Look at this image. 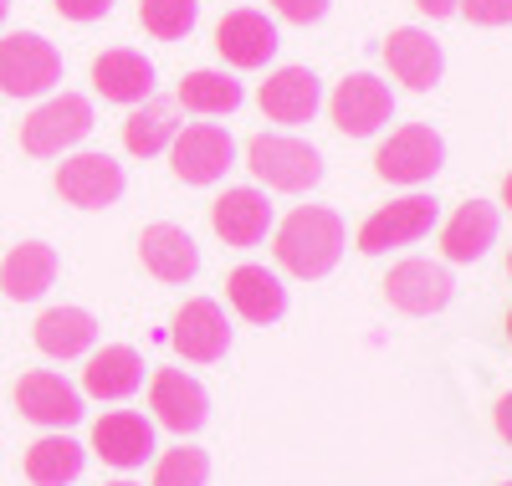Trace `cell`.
<instances>
[{"label": "cell", "instance_id": "1", "mask_svg": "<svg viewBox=\"0 0 512 486\" xmlns=\"http://www.w3.org/2000/svg\"><path fill=\"white\" fill-rule=\"evenodd\" d=\"M277 261L292 272V277H303V282H318L338 267V256H344V220H338L333 210L323 205H303V210H292L282 226H277Z\"/></svg>", "mask_w": 512, "mask_h": 486}, {"label": "cell", "instance_id": "2", "mask_svg": "<svg viewBox=\"0 0 512 486\" xmlns=\"http://www.w3.org/2000/svg\"><path fill=\"white\" fill-rule=\"evenodd\" d=\"M246 164L251 174L262 180L267 190H282V195H303L323 180V159L313 144L292 139V134H256L246 144Z\"/></svg>", "mask_w": 512, "mask_h": 486}, {"label": "cell", "instance_id": "3", "mask_svg": "<svg viewBox=\"0 0 512 486\" xmlns=\"http://www.w3.org/2000/svg\"><path fill=\"white\" fill-rule=\"evenodd\" d=\"M62 82V52L36 31L0 36V93L6 98H36Z\"/></svg>", "mask_w": 512, "mask_h": 486}, {"label": "cell", "instance_id": "4", "mask_svg": "<svg viewBox=\"0 0 512 486\" xmlns=\"http://www.w3.org/2000/svg\"><path fill=\"white\" fill-rule=\"evenodd\" d=\"M93 134V103L82 93H57L52 103H41L26 123H21V149L36 159H57L72 144H82Z\"/></svg>", "mask_w": 512, "mask_h": 486}, {"label": "cell", "instance_id": "5", "mask_svg": "<svg viewBox=\"0 0 512 486\" xmlns=\"http://www.w3.org/2000/svg\"><path fill=\"white\" fill-rule=\"evenodd\" d=\"M436 226V200L431 195H405V200H390L384 210H374L359 231V251L364 256H384L395 246H415L420 236H431Z\"/></svg>", "mask_w": 512, "mask_h": 486}, {"label": "cell", "instance_id": "6", "mask_svg": "<svg viewBox=\"0 0 512 486\" xmlns=\"http://www.w3.org/2000/svg\"><path fill=\"white\" fill-rule=\"evenodd\" d=\"M441 159H446V149H441V139H436V128L405 123L400 134H390V139L379 144L374 169H379L390 185H425V180L441 169Z\"/></svg>", "mask_w": 512, "mask_h": 486}, {"label": "cell", "instance_id": "7", "mask_svg": "<svg viewBox=\"0 0 512 486\" xmlns=\"http://www.w3.org/2000/svg\"><path fill=\"white\" fill-rule=\"evenodd\" d=\"M169 159L185 185H216L236 159V144L221 123H190L185 134L169 139Z\"/></svg>", "mask_w": 512, "mask_h": 486}, {"label": "cell", "instance_id": "8", "mask_svg": "<svg viewBox=\"0 0 512 486\" xmlns=\"http://www.w3.org/2000/svg\"><path fill=\"white\" fill-rule=\"evenodd\" d=\"M333 123H338V134H349V139H369L379 134L384 123H390L395 113V98H390V87H384L379 77L369 72H354L333 87Z\"/></svg>", "mask_w": 512, "mask_h": 486}, {"label": "cell", "instance_id": "9", "mask_svg": "<svg viewBox=\"0 0 512 486\" xmlns=\"http://www.w3.org/2000/svg\"><path fill=\"white\" fill-rule=\"evenodd\" d=\"M384 297H390V307H400L405 318H431L451 302V277H446V267H436V261L410 256L384 277Z\"/></svg>", "mask_w": 512, "mask_h": 486}, {"label": "cell", "instance_id": "10", "mask_svg": "<svg viewBox=\"0 0 512 486\" xmlns=\"http://www.w3.org/2000/svg\"><path fill=\"white\" fill-rule=\"evenodd\" d=\"M57 195L77 210H103L123 195V169L108 154H72L57 169Z\"/></svg>", "mask_w": 512, "mask_h": 486}, {"label": "cell", "instance_id": "11", "mask_svg": "<svg viewBox=\"0 0 512 486\" xmlns=\"http://www.w3.org/2000/svg\"><path fill=\"white\" fill-rule=\"evenodd\" d=\"M16 410L26 420H36V425L62 430V425H77L82 420V394L62 374H52V369H31L16 384Z\"/></svg>", "mask_w": 512, "mask_h": 486}, {"label": "cell", "instance_id": "12", "mask_svg": "<svg viewBox=\"0 0 512 486\" xmlns=\"http://www.w3.org/2000/svg\"><path fill=\"white\" fill-rule=\"evenodd\" d=\"M175 348L185 353V359H195V364L226 359V348H231V323H226V313H221V302L190 297L180 313H175Z\"/></svg>", "mask_w": 512, "mask_h": 486}, {"label": "cell", "instance_id": "13", "mask_svg": "<svg viewBox=\"0 0 512 486\" xmlns=\"http://www.w3.org/2000/svg\"><path fill=\"white\" fill-rule=\"evenodd\" d=\"M216 52H221L231 67H241V72L267 67V62L277 57V26H272L262 11H231V16H221V26H216Z\"/></svg>", "mask_w": 512, "mask_h": 486}, {"label": "cell", "instance_id": "14", "mask_svg": "<svg viewBox=\"0 0 512 486\" xmlns=\"http://www.w3.org/2000/svg\"><path fill=\"white\" fill-rule=\"evenodd\" d=\"M149 410H154L159 425H169L175 435H195V430L205 425L210 400H205V389H200L190 374H180V369H159L154 384H149Z\"/></svg>", "mask_w": 512, "mask_h": 486}, {"label": "cell", "instance_id": "15", "mask_svg": "<svg viewBox=\"0 0 512 486\" xmlns=\"http://www.w3.org/2000/svg\"><path fill=\"white\" fill-rule=\"evenodd\" d=\"M93 451H98L108 466H118V471L144 466V461L154 456V425H149L144 415H134V410H108V415L93 425Z\"/></svg>", "mask_w": 512, "mask_h": 486}, {"label": "cell", "instance_id": "16", "mask_svg": "<svg viewBox=\"0 0 512 486\" xmlns=\"http://www.w3.org/2000/svg\"><path fill=\"white\" fill-rule=\"evenodd\" d=\"M210 226H216L226 246H256L272 231V205L262 190H226L210 205Z\"/></svg>", "mask_w": 512, "mask_h": 486}, {"label": "cell", "instance_id": "17", "mask_svg": "<svg viewBox=\"0 0 512 486\" xmlns=\"http://www.w3.org/2000/svg\"><path fill=\"white\" fill-rule=\"evenodd\" d=\"M323 103V87L308 67H277L262 82V113L272 123H308Z\"/></svg>", "mask_w": 512, "mask_h": 486}, {"label": "cell", "instance_id": "18", "mask_svg": "<svg viewBox=\"0 0 512 486\" xmlns=\"http://www.w3.org/2000/svg\"><path fill=\"white\" fill-rule=\"evenodd\" d=\"M31 338L47 359H82L98 338V318L88 313V307H47V313L36 318Z\"/></svg>", "mask_w": 512, "mask_h": 486}, {"label": "cell", "instance_id": "19", "mask_svg": "<svg viewBox=\"0 0 512 486\" xmlns=\"http://www.w3.org/2000/svg\"><path fill=\"white\" fill-rule=\"evenodd\" d=\"M93 87L108 98V103H144L154 93V62L144 52H103L93 62Z\"/></svg>", "mask_w": 512, "mask_h": 486}, {"label": "cell", "instance_id": "20", "mask_svg": "<svg viewBox=\"0 0 512 486\" xmlns=\"http://www.w3.org/2000/svg\"><path fill=\"white\" fill-rule=\"evenodd\" d=\"M384 62H390V72L405 87H415V93H431V87L441 82V47L415 26H405V31H395L390 41H384Z\"/></svg>", "mask_w": 512, "mask_h": 486}, {"label": "cell", "instance_id": "21", "mask_svg": "<svg viewBox=\"0 0 512 486\" xmlns=\"http://www.w3.org/2000/svg\"><path fill=\"white\" fill-rule=\"evenodd\" d=\"M57 282V251L47 241H21L6 261H0V292L16 302H36Z\"/></svg>", "mask_w": 512, "mask_h": 486}, {"label": "cell", "instance_id": "22", "mask_svg": "<svg viewBox=\"0 0 512 486\" xmlns=\"http://www.w3.org/2000/svg\"><path fill=\"white\" fill-rule=\"evenodd\" d=\"M139 261L159 282H190L200 272V251H195L190 231H180V226H149L139 236Z\"/></svg>", "mask_w": 512, "mask_h": 486}, {"label": "cell", "instance_id": "23", "mask_svg": "<svg viewBox=\"0 0 512 486\" xmlns=\"http://www.w3.org/2000/svg\"><path fill=\"white\" fill-rule=\"evenodd\" d=\"M226 297L246 323H277L287 313V287L267 267H236L226 277Z\"/></svg>", "mask_w": 512, "mask_h": 486}, {"label": "cell", "instance_id": "24", "mask_svg": "<svg viewBox=\"0 0 512 486\" xmlns=\"http://www.w3.org/2000/svg\"><path fill=\"white\" fill-rule=\"evenodd\" d=\"M139 384H144V359L123 343L93 353L88 369H82V389H88L93 400H128Z\"/></svg>", "mask_w": 512, "mask_h": 486}, {"label": "cell", "instance_id": "25", "mask_svg": "<svg viewBox=\"0 0 512 486\" xmlns=\"http://www.w3.org/2000/svg\"><path fill=\"white\" fill-rule=\"evenodd\" d=\"M492 241H497V210L487 200H466L441 231V246L451 261H477V256H487Z\"/></svg>", "mask_w": 512, "mask_h": 486}, {"label": "cell", "instance_id": "26", "mask_svg": "<svg viewBox=\"0 0 512 486\" xmlns=\"http://www.w3.org/2000/svg\"><path fill=\"white\" fill-rule=\"evenodd\" d=\"M26 476L36 486H72L82 476V446L67 435H41L26 451Z\"/></svg>", "mask_w": 512, "mask_h": 486}, {"label": "cell", "instance_id": "27", "mask_svg": "<svg viewBox=\"0 0 512 486\" xmlns=\"http://www.w3.org/2000/svg\"><path fill=\"white\" fill-rule=\"evenodd\" d=\"M180 103L200 118H221V113H236L241 108V82L226 77V72H190L180 82Z\"/></svg>", "mask_w": 512, "mask_h": 486}, {"label": "cell", "instance_id": "28", "mask_svg": "<svg viewBox=\"0 0 512 486\" xmlns=\"http://www.w3.org/2000/svg\"><path fill=\"white\" fill-rule=\"evenodd\" d=\"M175 134H180L175 113H169V108H159V103H144L139 113H128V123H123V144H128V154H139V159H154V154H164Z\"/></svg>", "mask_w": 512, "mask_h": 486}, {"label": "cell", "instance_id": "29", "mask_svg": "<svg viewBox=\"0 0 512 486\" xmlns=\"http://www.w3.org/2000/svg\"><path fill=\"white\" fill-rule=\"evenodd\" d=\"M195 16H200V0H139V21L159 41L190 36L195 31Z\"/></svg>", "mask_w": 512, "mask_h": 486}, {"label": "cell", "instance_id": "30", "mask_svg": "<svg viewBox=\"0 0 512 486\" xmlns=\"http://www.w3.org/2000/svg\"><path fill=\"white\" fill-rule=\"evenodd\" d=\"M205 476H210V456L200 446H175L159 461L154 486H205Z\"/></svg>", "mask_w": 512, "mask_h": 486}, {"label": "cell", "instance_id": "31", "mask_svg": "<svg viewBox=\"0 0 512 486\" xmlns=\"http://www.w3.org/2000/svg\"><path fill=\"white\" fill-rule=\"evenodd\" d=\"M456 11L472 26H512V0H456Z\"/></svg>", "mask_w": 512, "mask_h": 486}, {"label": "cell", "instance_id": "32", "mask_svg": "<svg viewBox=\"0 0 512 486\" xmlns=\"http://www.w3.org/2000/svg\"><path fill=\"white\" fill-rule=\"evenodd\" d=\"M272 6H277L287 21H297V26H313V21H323L328 0H272Z\"/></svg>", "mask_w": 512, "mask_h": 486}, {"label": "cell", "instance_id": "33", "mask_svg": "<svg viewBox=\"0 0 512 486\" xmlns=\"http://www.w3.org/2000/svg\"><path fill=\"white\" fill-rule=\"evenodd\" d=\"M113 11V0H57V16L67 21H103Z\"/></svg>", "mask_w": 512, "mask_h": 486}, {"label": "cell", "instance_id": "34", "mask_svg": "<svg viewBox=\"0 0 512 486\" xmlns=\"http://www.w3.org/2000/svg\"><path fill=\"white\" fill-rule=\"evenodd\" d=\"M497 435L512 446V394H502V405H497Z\"/></svg>", "mask_w": 512, "mask_h": 486}, {"label": "cell", "instance_id": "35", "mask_svg": "<svg viewBox=\"0 0 512 486\" xmlns=\"http://www.w3.org/2000/svg\"><path fill=\"white\" fill-rule=\"evenodd\" d=\"M415 6H420L425 16H431V21H441V16H451V11H456V0H415Z\"/></svg>", "mask_w": 512, "mask_h": 486}, {"label": "cell", "instance_id": "36", "mask_svg": "<svg viewBox=\"0 0 512 486\" xmlns=\"http://www.w3.org/2000/svg\"><path fill=\"white\" fill-rule=\"evenodd\" d=\"M502 205L512 210V174H507V180H502Z\"/></svg>", "mask_w": 512, "mask_h": 486}, {"label": "cell", "instance_id": "37", "mask_svg": "<svg viewBox=\"0 0 512 486\" xmlns=\"http://www.w3.org/2000/svg\"><path fill=\"white\" fill-rule=\"evenodd\" d=\"M6 11H11V0H0V21H6Z\"/></svg>", "mask_w": 512, "mask_h": 486}, {"label": "cell", "instance_id": "38", "mask_svg": "<svg viewBox=\"0 0 512 486\" xmlns=\"http://www.w3.org/2000/svg\"><path fill=\"white\" fill-rule=\"evenodd\" d=\"M507 277H512V251H507Z\"/></svg>", "mask_w": 512, "mask_h": 486}, {"label": "cell", "instance_id": "39", "mask_svg": "<svg viewBox=\"0 0 512 486\" xmlns=\"http://www.w3.org/2000/svg\"><path fill=\"white\" fill-rule=\"evenodd\" d=\"M507 338H512V313H507Z\"/></svg>", "mask_w": 512, "mask_h": 486}, {"label": "cell", "instance_id": "40", "mask_svg": "<svg viewBox=\"0 0 512 486\" xmlns=\"http://www.w3.org/2000/svg\"><path fill=\"white\" fill-rule=\"evenodd\" d=\"M113 486H134V481H113Z\"/></svg>", "mask_w": 512, "mask_h": 486}, {"label": "cell", "instance_id": "41", "mask_svg": "<svg viewBox=\"0 0 512 486\" xmlns=\"http://www.w3.org/2000/svg\"><path fill=\"white\" fill-rule=\"evenodd\" d=\"M507 486H512V481H507Z\"/></svg>", "mask_w": 512, "mask_h": 486}]
</instances>
